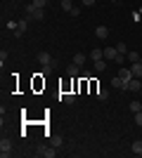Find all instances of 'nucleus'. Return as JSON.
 <instances>
[{"instance_id":"f257e3e1","label":"nucleus","mask_w":142,"mask_h":158,"mask_svg":"<svg viewBox=\"0 0 142 158\" xmlns=\"http://www.w3.org/2000/svg\"><path fill=\"white\" fill-rule=\"evenodd\" d=\"M26 14L31 17V19H38V21L45 19V12H43L41 7H36V5H26Z\"/></svg>"},{"instance_id":"f03ea898","label":"nucleus","mask_w":142,"mask_h":158,"mask_svg":"<svg viewBox=\"0 0 142 158\" xmlns=\"http://www.w3.org/2000/svg\"><path fill=\"white\" fill-rule=\"evenodd\" d=\"M10 153H12V142H10V139H2V142H0V156L7 158Z\"/></svg>"},{"instance_id":"7ed1b4c3","label":"nucleus","mask_w":142,"mask_h":158,"mask_svg":"<svg viewBox=\"0 0 142 158\" xmlns=\"http://www.w3.org/2000/svg\"><path fill=\"white\" fill-rule=\"evenodd\" d=\"M36 153H38V156H45V158H54V156H57V151H54L52 146H38V151H36Z\"/></svg>"},{"instance_id":"20e7f679","label":"nucleus","mask_w":142,"mask_h":158,"mask_svg":"<svg viewBox=\"0 0 142 158\" xmlns=\"http://www.w3.org/2000/svg\"><path fill=\"white\" fill-rule=\"evenodd\" d=\"M126 90H130V92H140V90H142V80L140 78H130Z\"/></svg>"},{"instance_id":"39448f33","label":"nucleus","mask_w":142,"mask_h":158,"mask_svg":"<svg viewBox=\"0 0 142 158\" xmlns=\"http://www.w3.org/2000/svg\"><path fill=\"white\" fill-rule=\"evenodd\" d=\"M116 57H118L116 47H104V59H109V61H116Z\"/></svg>"},{"instance_id":"423d86ee","label":"nucleus","mask_w":142,"mask_h":158,"mask_svg":"<svg viewBox=\"0 0 142 158\" xmlns=\"http://www.w3.org/2000/svg\"><path fill=\"white\" fill-rule=\"evenodd\" d=\"M130 71H133L135 78H142V61H133V64H130Z\"/></svg>"},{"instance_id":"0eeeda50","label":"nucleus","mask_w":142,"mask_h":158,"mask_svg":"<svg viewBox=\"0 0 142 158\" xmlns=\"http://www.w3.org/2000/svg\"><path fill=\"white\" fill-rule=\"evenodd\" d=\"M38 61H41V66H45V64H52V54H50V52H41V54H38Z\"/></svg>"},{"instance_id":"6e6552de","label":"nucleus","mask_w":142,"mask_h":158,"mask_svg":"<svg viewBox=\"0 0 142 158\" xmlns=\"http://www.w3.org/2000/svg\"><path fill=\"white\" fill-rule=\"evenodd\" d=\"M111 85H114V87H118V90H126V87H128V83H126V80L121 78V76H116V78H111Z\"/></svg>"},{"instance_id":"1a4fd4ad","label":"nucleus","mask_w":142,"mask_h":158,"mask_svg":"<svg viewBox=\"0 0 142 158\" xmlns=\"http://www.w3.org/2000/svg\"><path fill=\"white\" fill-rule=\"evenodd\" d=\"M26 28H28V21H26V19L17 21V31H14V35L19 38V35H21V33H24V31H26Z\"/></svg>"},{"instance_id":"9d476101","label":"nucleus","mask_w":142,"mask_h":158,"mask_svg":"<svg viewBox=\"0 0 142 158\" xmlns=\"http://www.w3.org/2000/svg\"><path fill=\"white\" fill-rule=\"evenodd\" d=\"M95 35H97L100 40L109 38V28H107V26H97V28H95Z\"/></svg>"},{"instance_id":"9b49d317","label":"nucleus","mask_w":142,"mask_h":158,"mask_svg":"<svg viewBox=\"0 0 142 158\" xmlns=\"http://www.w3.org/2000/svg\"><path fill=\"white\" fill-rule=\"evenodd\" d=\"M59 99L64 102V104H74V102H76V94H71V92H62Z\"/></svg>"},{"instance_id":"f8f14e48","label":"nucleus","mask_w":142,"mask_h":158,"mask_svg":"<svg viewBox=\"0 0 142 158\" xmlns=\"http://www.w3.org/2000/svg\"><path fill=\"white\" fill-rule=\"evenodd\" d=\"M90 59L97 61V59H104V50H100V47H95L93 52H90Z\"/></svg>"},{"instance_id":"ddd939ff","label":"nucleus","mask_w":142,"mask_h":158,"mask_svg":"<svg viewBox=\"0 0 142 158\" xmlns=\"http://www.w3.org/2000/svg\"><path fill=\"white\" fill-rule=\"evenodd\" d=\"M118 76H121L126 83H128L130 78H135V76H133V71H130V66H128V69H121V71H118Z\"/></svg>"},{"instance_id":"4468645a","label":"nucleus","mask_w":142,"mask_h":158,"mask_svg":"<svg viewBox=\"0 0 142 158\" xmlns=\"http://www.w3.org/2000/svg\"><path fill=\"white\" fill-rule=\"evenodd\" d=\"M95 97L100 99V102H107V99H109V92L104 90V87H97V92H95Z\"/></svg>"},{"instance_id":"2eb2a0df","label":"nucleus","mask_w":142,"mask_h":158,"mask_svg":"<svg viewBox=\"0 0 142 158\" xmlns=\"http://www.w3.org/2000/svg\"><path fill=\"white\" fill-rule=\"evenodd\" d=\"M130 151L135 153V156H142V142H140V139H135V142H133V146H130Z\"/></svg>"},{"instance_id":"dca6fc26","label":"nucleus","mask_w":142,"mask_h":158,"mask_svg":"<svg viewBox=\"0 0 142 158\" xmlns=\"http://www.w3.org/2000/svg\"><path fill=\"white\" fill-rule=\"evenodd\" d=\"M78 71H81V66H76L74 61L67 66V76H78Z\"/></svg>"},{"instance_id":"f3484780","label":"nucleus","mask_w":142,"mask_h":158,"mask_svg":"<svg viewBox=\"0 0 142 158\" xmlns=\"http://www.w3.org/2000/svg\"><path fill=\"white\" fill-rule=\"evenodd\" d=\"M85 59H88V57H85V54H83V52L74 54V64H76V66H83V64H85Z\"/></svg>"},{"instance_id":"a211bd4d","label":"nucleus","mask_w":142,"mask_h":158,"mask_svg":"<svg viewBox=\"0 0 142 158\" xmlns=\"http://www.w3.org/2000/svg\"><path fill=\"white\" fill-rule=\"evenodd\" d=\"M114 47H116V52H118V54H128V45H126L123 40H118V45H114Z\"/></svg>"},{"instance_id":"6ab92c4d","label":"nucleus","mask_w":142,"mask_h":158,"mask_svg":"<svg viewBox=\"0 0 142 158\" xmlns=\"http://www.w3.org/2000/svg\"><path fill=\"white\" fill-rule=\"evenodd\" d=\"M130 111H133V113L142 111V102H140V99H133V102H130Z\"/></svg>"},{"instance_id":"aec40b11","label":"nucleus","mask_w":142,"mask_h":158,"mask_svg":"<svg viewBox=\"0 0 142 158\" xmlns=\"http://www.w3.org/2000/svg\"><path fill=\"white\" fill-rule=\"evenodd\" d=\"M95 71H107V61H104V59H97V61H95Z\"/></svg>"},{"instance_id":"412c9836","label":"nucleus","mask_w":142,"mask_h":158,"mask_svg":"<svg viewBox=\"0 0 142 158\" xmlns=\"http://www.w3.org/2000/svg\"><path fill=\"white\" fill-rule=\"evenodd\" d=\"M52 71H54V66L45 64V66H43V71H41V76H43V78H45V76H52Z\"/></svg>"},{"instance_id":"4be33fe9","label":"nucleus","mask_w":142,"mask_h":158,"mask_svg":"<svg viewBox=\"0 0 142 158\" xmlns=\"http://www.w3.org/2000/svg\"><path fill=\"white\" fill-rule=\"evenodd\" d=\"M59 2H62V10H67V12L74 10V2H71V0H59Z\"/></svg>"},{"instance_id":"5701e85b","label":"nucleus","mask_w":142,"mask_h":158,"mask_svg":"<svg viewBox=\"0 0 142 158\" xmlns=\"http://www.w3.org/2000/svg\"><path fill=\"white\" fill-rule=\"evenodd\" d=\"M126 59L133 64V61H140V54H137V52H128V54H126Z\"/></svg>"},{"instance_id":"b1692460","label":"nucleus","mask_w":142,"mask_h":158,"mask_svg":"<svg viewBox=\"0 0 142 158\" xmlns=\"http://www.w3.org/2000/svg\"><path fill=\"white\" fill-rule=\"evenodd\" d=\"M135 125H137V127H142V111H137V113H135Z\"/></svg>"},{"instance_id":"393cba45","label":"nucleus","mask_w":142,"mask_h":158,"mask_svg":"<svg viewBox=\"0 0 142 158\" xmlns=\"http://www.w3.org/2000/svg\"><path fill=\"white\" fill-rule=\"evenodd\" d=\"M45 2H47V0H33L31 5H36V7H41V10H45Z\"/></svg>"},{"instance_id":"a878e982","label":"nucleus","mask_w":142,"mask_h":158,"mask_svg":"<svg viewBox=\"0 0 142 158\" xmlns=\"http://www.w3.org/2000/svg\"><path fill=\"white\" fill-rule=\"evenodd\" d=\"M95 2H97V0H83V5H85V7H93Z\"/></svg>"},{"instance_id":"bb28decb","label":"nucleus","mask_w":142,"mask_h":158,"mask_svg":"<svg viewBox=\"0 0 142 158\" xmlns=\"http://www.w3.org/2000/svg\"><path fill=\"white\" fill-rule=\"evenodd\" d=\"M111 2H121V0H111Z\"/></svg>"},{"instance_id":"cd10ccee","label":"nucleus","mask_w":142,"mask_h":158,"mask_svg":"<svg viewBox=\"0 0 142 158\" xmlns=\"http://www.w3.org/2000/svg\"><path fill=\"white\" fill-rule=\"evenodd\" d=\"M121 2H126V0H121Z\"/></svg>"},{"instance_id":"c85d7f7f","label":"nucleus","mask_w":142,"mask_h":158,"mask_svg":"<svg viewBox=\"0 0 142 158\" xmlns=\"http://www.w3.org/2000/svg\"><path fill=\"white\" fill-rule=\"evenodd\" d=\"M81 2H83V0H81Z\"/></svg>"}]
</instances>
